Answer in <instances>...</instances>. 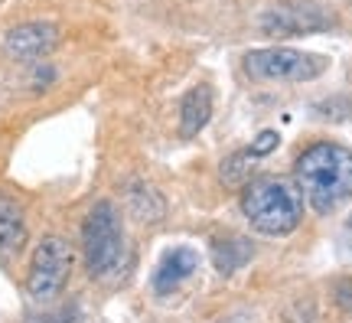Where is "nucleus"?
<instances>
[{"label":"nucleus","mask_w":352,"mask_h":323,"mask_svg":"<svg viewBox=\"0 0 352 323\" xmlns=\"http://www.w3.org/2000/svg\"><path fill=\"white\" fill-rule=\"evenodd\" d=\"M297 189L316 212L340 209L352 199V150L333 140H320L297 157Z\"/></svg>","instance_id":"obj_1"},{"label":"nucleus","mask_w":352,"mask_h":323,"mask_svg":"<svg viewBox=\"0 0 352 323\" xmlns=\"http://www.w3.org/2000/svg\"><path fill=\"white\" fill-rule=\"evenodd\" d=\"M241 212L264 236H290L303 219V196L280 176H258L245 187Z\"/></svg>","instance_id":"obj_2"},{"label":"nucleus","mask_w":352,"mask_h":323,"mask_svg":"<svg viewBox=\"0 0 352 323\" xmlns=\"http://www.w3.org/2000/svg\"><path fill=\"white\" fill-rule=\"evenodd\" d=\"M82 245H85L88 271L95 278H108L121 264L124 232H121V219H118L114 202L101 199V202L91 206L85 225H82Z\"/></svg>","instance_id":"obj_3"},{"label":"nucleus","mask_w":352,"mask_h":323,"mask_svg":"<svg viewBox=\"0 0 352 323\" xmlns=\"http://www.w3.org/2000/svg\"><path fill=\"white\" fill-rule=\"evenodd\" d=\"M245 72L254 82H310L327 72V59L314 52H300L290 46L252 50L245 56Z\"/></svg>","instance_id":"obj_4"},{"label":"nucleus","mask_w":352,"mask_h":323,"mask_svg":"<svg viewBox=\"0 0 352 323\" xmlns=\"http://www.w3.org/2000/svg\"><path fill=\"white\" fill-rule=\"evenodd\" d=\"M69 274H72V245L63 236H46L33 249L26 291L33 300H52L63 294Z\"/></svg>","instance_id":"obj_5"},{"label":"nucleus","mask_w":352,"mask_h":323,"mask_svg":"<svg viewBox=\"0 0 352 323\" xmlns=\"http://www.w3.org/2000/svg\"><path fill=\"white\" fill-rule=\"evenodd\" d=\"M333 23V13H327L316 0H277L258 17V26L267 37H307L329 30Z\"/></svg>","instance_id":"obj_6"},{"label":"nucleus","mask_w":352,"mask_h":323,"mask_svg":"<svg viewBox=\"0 0 352 323\" xmlns=\"http://www.w3.org/2000/svg\"><path fill=\"white\" fill-rule=\"evenodd\" d=\"M3 46H7V52H10L13 59H23V63L43 59V56H50L59 46V26L56 23H20L7 33Z\"/></svg>","instance_id":"obj_7"},{"label":"nucleus","mask_w":352,"mask_h":323,"mask_svg":"<svg viewBox=\"0 0 352 323\" xmlns=\"http://www.w3.org/2000/svg\"><path fill=\"white\" fill-rule=\"evenodd\" d=\"M196 268H199V255H196L192 249L179 245V249L166 251L164 261H160V268H157V274H153L157 294H170V291H176V287L183 284Z\"/></svg>","instance_id":"obj_8"},{"label":"nucleus","mask_w":352,"mask_h":323,"mask_svg":"<svg viewBox=\"0 0 352 323\" xmlns=\"http://www.w3.org/2000/svg\"><path fill=\"white\" fill-rule=\"evenodd\" d=\"M209 118H212V88L209 85L189 88L183 101H179V134L196 137L202 127L209 125Z\"/></svg>","instance_id":"obj_9"},{"label":"nucleus","mask_w":352,"mask_h":323,"mask_svg":"<svg viewBox=\"0 0 352 323\" xmlns=\"http://www.w3.org/2000/svg\"><path fill=\"white\" fill-rule=\"evenodd\" d=\"M26 245V225L23 212L16 202H10L7 196H0V251L16 255Z\"/></svg>","instance_id":"obj_10"},{"label":"nucleus","mask_w":352,"mask_h":323,"mask_svg":"<svg viewBox=\"0 0 352 323\" xmlns=\"http://www.w3.org/2000/svg\"><path fill=\"white\" fill-rule=\"evenodd\" d=\"M127 206L140 222H160L166 212V202L160 199V193L153 187H144V183H134L127 189Z\"/></svg>","instance_id":"obj_11"},{"label":"nucleus","mask_w":352,"mask_h":323,"mask_svg":"<svg viewBox=\"0 0 352 323\" xmlns=\"http://www.w3.org/2000/svg\"><path fill=\"white\" fill-rule=\"evenodd\" d=\"M215 264H219V271L228 274L235 271V268H241L245 264V258L252 255V245L245 242V238H222V242H215Z\"/></svg>","instance_id":"obj_12"},{"label":"nucleus","mask_w":352,"mask_h":323,"mask_svg":"<svg viewBox=\"0 0 352 323\" xmlns=\"http://www.w3.org/2000/svg\"><path fill=\"white\" fill-rule=\"evenodd\" d=\"M254 157L252 150H239V154H232L228 160H222V180L232 183V187H241V183H248V176L254 170Z\"/></svg>","instance_id":"obj_13"},{"label":"nucleus","mask_w":352,"mask_h":323,"mask_svg":"<svg viewBox=\"0 0 352 323\" xmlns=\"http://www.w3.org/2000/svg\"><path fill=\"white\" fill-rule=\"evenodd\" d=\"M274 147H277V131H261V134L252 140V147L248 150H252L254 157H267Z\"/></svg>","instance_id":"obj_14"},{"label":"nucleus","mask_w":352,"mask_h":323,"mask_svg":"<svg viewBox=\"0 0 352 323\" xmlns=\"http://www.w3.org/2000/svg\"><path fill=\"white\" fill-rule=\"evenodd\" d=\"M333 298L346 313H352V278H342L340 284L333 287Z\"/></svg>","instance_id":"obj_15"},{"label":"nucleus","mask_w":352,"mask_h":323,"mask_svg":"<svg viewBox=\"0 0 352 323\" xmlns=\"http://www.w3.org/2000/svg\"><path fill=\"white\" fill-rule=\"evenodd\" d=\"M346 238H349V242H352V216H349V219H346Z\"/></svg>","instance_id":"obj_16"}]
</instances>
